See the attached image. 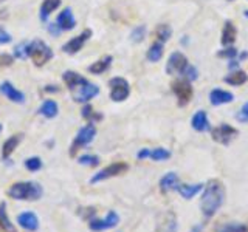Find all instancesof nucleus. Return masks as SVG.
<instances>
[{"label":"nucleus","mask_w":248,"mask_h":232,"mask_svg":"<svg viewBox=\"0 0 248 232\" xmlns=\"http://www.w3.org/2000/svg\"><path fill=\"white\" fill-rule=\"evenodd\" d=\"M225 203V188L219 180L208 181L200 200V211L205 218H213Z\"/></svg>","instance_id":"f257e3e1"},{"label":"nucleus","mask_w":248,"mask_h":232,"mask_svg":"<svg viewBox=\"0 0 248 232\" xmlns=\"http://www.w3.org/2000/svg\"><path fill=\"white\" fill-rule=\"evenodd\" d=\"M8 195L20 201H36L42 197V188L34 181H20L11 186Z\"/></svg>","instance_id":"f03ea898"},{"label":"nucleus","mask_w":248,"mask_h":232,"mask_svg":"<svg viewBox=\"0 0 248 232\" xmlns=\"http://www.w3.org/2000/svg\"><path fill=\"white\" fill-rule=\"evenodd\" d=\"M28 58L34 62L36 67H42L50 59H53V50L44 41L36 39L28 44Z\"/></svg>","instance_id":"7ed1b4c3"},{"label":"nucleus","mask_w":248,"mask_h":232,"mask_svg":"<svg viewBox=\"0 0 248 232\" xmlns=\"http://www.w3.org/2000/svg\"><path fill=\"white\" fill-rule=\"evenodd\" d=\"M95 136H96V129H95V126H93V124H87L85 127H82L79 131H78V135H76L75 141L72 144V149H70V155H72V157H75L76 152L81 150L82 147L89 145L93 141V139H95Z\"/></svg>","instance_id":"20e7f679"},{"label":"nucleus","mask_w":248,"mask_h":232,"mask_svg":"<svg viewBox=\"0 0 248 232\" xmlns=\"http://www.w3.org/2000/svg\"><path fill=\"white\" fill-rule=\"evenodd\" d=\"M108 87H110V99L115 102H123L130 95V85L124 77H112L108 81Z\"/></svg>","instance_id":"39448f33"},{"label":"nucleus","mask_w":248,"mask_h":232,"mask_svg":"<svg viewBox=\"0 0 248 232\" xmlns=\"http://www.w3.org/2000/svg\"><path fill=\"white\" fill-rule=\"evenodd\" d=\"M172 91L178 99V105H182V107L188 105L189 101L192 99V95H194V90L191 87V81L185 79V77H182V79H178L172 84Z\"/></svg>","instance_id":"423d86ee"},{"label":"nucleus","mask_w":248,"mask_h":232,"mask_svg":"<svg viewBox=\"0 0 248 232\" xmlns=\"http://www.w3.org/2000/svg\"><path fill=\"white\" fill-rule=\"evenodd\" d=\"M129 169V166L126 162H113V164L104 167L103 170H99L98 174H95L92 176L90 183L95 184V183H99V181H104V180H108V178H113V176H118L121 174H124L126 170Z\"/></svg>","instance_id":"0eeeda50"},{"label":"nucleus","mask_w":248,"mask_h":232,"mask_svg":"<svg viewBox=\"0 0 248 232\" xmlns=\"http://www.w3.org/2000/svg\"><path fill=\"white\" fill-rule=\"evenodd\" d=\"M211 136L216 143H219L222 145H228L237 136V130L234 127H231L230 124H220L219 127L211 130Z\"/></svg>","instance_id":"6e6552de"},{"label":"nucleus","mask_w":248,"mask_h":232,"mask_svg":"<svg viewBox=\"0 0 248 232\" xmlns=\"http://www.w3.org/2000/svg\"><path fill=\"white\" fill-rule=\"evenodd\" d=\"M72 93H73V98L76 102H89L90 99L98 96L99 88H98V85L85 81L84 84L79 85V87H76Z\"/></svg>","instance_id":"1a4fd4ad"},{"label":"nucleus","mask_w":248,"mask_h":232,"mask_svg":"<svg viewBox=\"0 0 248 232\" xmlns=\"http://www.w3.org/2000/svg\"><path fill=\"white\" fill-rule=\"evenodd\" d=\"M189 65L188 59L183 53L180 51H175L170 54V58L168 59V64H166V73L168 74H183V72L186 70V67Z\"/></svg>","instance_id":"9d476101"},{"label":"nucleus","mask_w":248,"mask_h":232,"mask_svg":"<svg viewBox=\"0 0 248 232\" xmlns=\"http://www.w3.org/2000/svg\"><path fill=\"white\" fill-rule=\"evenodd\" d=\"M118 223H120V215L116 214L115 211H110V212H107L106 218H93V220H90L89 226H90L92 231L101 232V231H107V229L115 228Z\"/></svg>","instance_id":"9b49d317"},{"label":"nucleus","mask_w":248,"mask_h":232,"mask_svg":"<svg viewBox=\"0 0 248 232\" xmlns=\"http://www.w3.org/2000/svg\"><path fill=\"white\" fill-rule=\"evenodd\" d=\"M178 223L177 217L172 211H166L161 214L157 220V226H155V232H177Z\"/></svg>","instance_id":"f8f14e48"},{"label":"nucleus","mask_w":248,"mask_h":232,"mask_svg":"<svg viewBox=\"0 0 248 232\" xmlns=\"http://www.w3.org/2000/svg\"><path fill=\"white\" fill-rule=\"evenodd\" d=\"M90 37H92V29H84L79 36L70 39V41L64 46H62V50H64V53L75 54V53L82 50V46L85 45V42H87Z\"/></svg>","instance_id":"ddd939ff"},{"label":"nucleus","mask_w":248,"mask_h":232,"mask_svg":"<svg viewBox=\"0 0 248 232\" xmlns=\"http://www.w3.org/2000/svg\"><path fill=\"white\" fill-rule=\"evenodd\" d=\"M0 93H2L3 96H6L10 101H13V102H17V104L25 102V95H23L20 90H17L11 82H8V81L0 84Z\"/></svg>","instance_id":"4468645a"},{"label":"nucleus","mask_w":248,"mask_h":232,"mask_svg":"<svg viewBox=\"0 0 248 232\" xmlns=\"http://www.w3.org/2000/svg\"><path fill=\"white\" fill-rule=\"evenodd\" d=\"M232 101H234V95H232L231 91L222 90V88H214L211 93H209V102H211V105H214V107L230 104Z\"/></svg>","instance_id":"2eb2a0df"},{"label":"nucleus","mask_w":248,"mask_h":232,"mask_svg":"<svg viewBox=\"0 0 248 232\" xmlns=\"http://www.w3.org/2000/svg\"><path fill=\"white\" fill-rule=\"evenodd\" d=\"M56 25L61 28V31H70L76 27V19L72 13V8H65V10L58 15Z\"/></svg>","instance_id":"dca6fc26"},{"label":"nucleus","mask_w":248,"mask_h":232,"mask_svg":"<svg viewBox=\"0 0 248 232\" xmlns=\"http://www.w3.org/2000/svg\"><path fill=\"white\" fill-rule=\"evenodd\" d=\"M191 126L196 131H208L211 130V126H209V118L205 110H199L194 113V116L191 118Z\"/></svg>","instance_id":"f3484780"},{"label":"nucleus","mask_w":248,"mask_h":232,"mask_svg":"<svg viewBox=\"0 0 248 232\" xmlns=\"http://www.w3.org/2000/svg\"><path fill=\"white\" fill-rule=\"evenodd\" d=\"M17 223H19V226L23 228L25 231H30V232H33V231H37L39 228V220H37V217L34 212H23L17 217Z\"/></svg>","instance_id":"a211bd4d"},{"label":"nucleus","mask_w":248,"mask_h":232,"mask_svg":"<svg viewBox=\"0 0 248 232\" xmlns=\"http://www.w3.org/2000/svg\"><path fill=\"white\" fill-rule=\"evenodd\" d=\"M178 186H180V180H178V175L175 172H168L160 180V190L163 193L174 192L178 189Z\"/></svg>","instance_id":"6ab92c4d"},{"label":"nucleus","mask_w":248,"mask_h":232,"mask_svg":"<svg viewBox=\"0 0 248 232\" xmlns=\"http://www.w3.org/2000/svg\"><path fill=\"white\" fill-rule=\"evenodd\" d=\"M203 188H205V184H202V183H196V184H180V186H178L177 192L180 193L182 198H185V200H192L194 197L197 195V193H200L202 190H203Z\"/></svg>","instance_id":"aec40b11"},{"label":"nucleus","mask_w":248,"mask_h":232,"mask_svg":"<svg viewBox=\"0 0 248 232\" xmlns=\"http://www.w3.org/2000/svg\"><path fill=\"white\" fill-rule=\"evenodd\" d=\"M236 36H237L236 27L232 25V22L227 20L223 25V29H222V39H220L222 45L223 46H232V44H234V41H236Z\"/></svg>","instance_id":"412c9836"},{"label":"nucleus","mask_w":248,"mask_h":232,"mask_svg":"<svg viewBox=\"0 0 248 232\" xmlns=\"http://www.w3.org/2000/svg\"><path fill=\"white\" fill-rule=\"evenodd\" d=\"M62 79H64V82H65V85L68 87L70 91H73L76 87H79L81 84H84L85 81H87L79 73H75V72H65L64 76H62Z\"/></svg>","instance_id":"4be33fe9"},{"label":"nucleus","mask_w":248,"mask_h":232,"mask_svg":"<svg viewBox=\"0 0 248 232\" xmlns=\"http://www.w3.org/2000/svg\"><path fill=\"white\" fill-rule=\"evenodd\" d=\"M223 81L225 84L232 85V87H239V85H244L248 81V76L242 70H234V72H231L228 76H225Z\"/></svg>","instance_id":"5701e85b"},{"label":"nucleus","mask_w":248,"mask_h":232,"mask_svg":"<svg viewBox=\"0 0 248 232\" xmlns=\"http://www.w3.org/2000/svg\"><path fill=\"white\" fill-rule=\"evenodd\" d=\"M59 5H61V0H44L42 5H41V13H39L41 20L45 22L54 10H58Z\"/></svg>","instance_id":"b1692460"},{"label":"nucleus","mask_w":248,"mask_h":232,"mask_svg":"<svg viewBox=\"0 0 248 232\" xmlns=\"http://www.w3.org/2000/svg\"><path fill=\"white\" fill-rule=\"evenodd\" d=\"M59 112V107H58V102L56 101H53V99H48V101H45V102L42 104V107L39 108V113H41L42 116H45V118H54V116L58 115Z\"/></svg>","instance_id":"393cba45"},{"label":"nucleus","mask_w":248,"mask_h":232,"mask_svg":"<svg viewBox=\"0 0 248 232\" xmlns=\"http://www.w3.org/2000/svg\"><path fill=\"white\" fill-rule=\"evenodd\" d=\"M112 60H113L112 56H106V58H103V59H99V60L95 62V64H92V65L89 67V72L93 73V74H103L104 72H107L108 67H110Z\"/></svg>","instance_id":"a878e982"},{"label":"nucleus","mask_w":248,"mask_h":232,"mask_svg":"<svg viewBox=\"0 0 248 232\" xmlns=\"http://www.w3.org/2000/svg\"><path fill=\"white\" fill-rule=\"evenodd\" d=\"M163 53H165V46H163V42H154L151 45V48L147 50L146 58L149 62H158L163 58Z\"/></svg>","instance_id":"bb28decb"},{"label":"nucleus","mask_w":248,"mask_h":232,"mask_svg":"<svg viewBox=\"0 0 248 232\" xmlns=\"http://www.w3.org/2000/svg\"><path fill=\"white\" fill-rule=\"evenodd\" d=\"M0 226H2V229L5 232H17V229H16V226H14V223L10 220V217H8L5 203L0 204Z\"/></svg>","instance_id":"cd10ccee"},{"label":"nucleus","mask_w":248,"mask_h":232,"mask_svg":"<svg viewBox=\"0 0 248 232\" xmlns=\"http://www.w3.org/2000/svg\"><path fill=\"white\" fill-rule=\"evenodd\" d=\"M20 139H22V135H14L10 139H6L3 144V149H2V158H5V160L10 158V155L16 150V147L19 145Z\"/></svg>","instance_id":"c85d7f7f"},{"label":"nucleus","mask_w":248,"mask_h":232,"mask_svg":"<svg viewBox=\"0 0 248 232\" xmlns=\"http://www.w3.org/2000/svg\"><path fill=\"white\" fill-rule=\"evenodd\" d=\"M155 36H157V41L165 44L166 41H169L170 36H172V28H170L168 23H161V25L157 27L155 29Z\"/></svg>","instance_id":"c756f323"},{"label":"nucleus","mask_w":248,"mask_h":232,"mask_svg":"<svg viewBox=\"0 0 248 232\" xmlns=\"http://www.w3.org/2000/svg\"><path fill=\"white\" fill-rule=\"evenodd\" d=\"M149 158L152 161H166L170 158V152L165 147H157V149H151Z\"/></svg>","instance_id":"7c9ffc66"},{"label":"nucleus","mask_w":248,"mask_h":232,"mask_svg":"<svg viewBox=\"0 0 248 232\" xmlns=\"http://www.w3.org/2000/svg\"><path fill=\"white\" fill-rule=\"evenodd\" d=\"M82 116H84V118L87 119L90 124H93L95 121L103 119V115L95 113V110H93V107H92V105H85V107L82 108Z\"/></svg>","instance_id":"2f4dec72"},{"label":"nucleus","mask_w":248,"mask_h":232,"mask_svg":"<svg viewBox=\"0 0 248 232\" xmlns=\"http://www.w3.org/2000/svg\"><path fill=\"white\" fill-rule=\"evenodd\" d=\"M144 37H146V25H138L137 28L132 29V33H130L132 42L140 44L144 41Z\"/></svg>","instance_id":"473e14b6"},{"label":"nucleus","mask_w":248,"mask_h":232,"mask_svg":"<svg viewBox=\"0 0 248 232\" xmlns=\"http://www.w3.org/2000/svg\"><path fill=\"white\" fill-rule=\"evenodd\" d=\"M78 162L82 166H90V167H95L99 164V157L96 155H82V157L78 160Z\"/></svg>","instance_id":"72a5a7b5"},{"label":"nucleus","mask_w":248,"mask_h":232,"mask_svg":"<svg viewBox=\"0 0 248 232\" xmlns=\"http://www.w3.org/2000/svg\"><path fill=\"white\" fill-rule=\"evenodd\" d=\"M25 167L30 170V172H37V170L42 167V160H41V158H37V157L28 158V160L25 161Z\"/></svg>","instance_id":"f704fd0d"},{"label":"nucleus","mask_w":248,"mask_h":232,"mask_svg":"<svg viewBox=\"0 0 248 232\" xmlns=\"http://www.w3.org/2000/svg\"><path fill=\"white\" fill-rule=\"evenodd\" d=\"M182 77H185V79H188V81H196L197 77H199V72H197V68L194 67V65H188L186 67V70L183 72V74H182Z\"/></svg>","instance_id":"c9c22d12"},{"label":"nucleus","mask_w":248,"mask_h":232,"mask_svg":"<svg viewBox=\"0 0 248 232\" xmlns=\"http://www.w3.org/2000/svg\"><path fill=\"white\" fill-rule=\"evenodd\" d=\"M14 56L17 58V59H27L28 58V44L27 42H22L20 45L16 46Z\"/></svg>","instance_id":"e433bc0d"},{"label":"nucleus","mask_w":248,"mask_h":232,"mask_svg":"<svg viewBox=\"0 0 248 232\" xmlns=\"http://www.w3.org/2000/svg\"><path fill=\"white\" fill-rule=\"evenodd\" d=\"M237 50L234 48V46H227V48H225V50H222V51H219V53H217V56H219V58H223V59H234L236 56H237Z\"/></svg>","instance_id":"4c0bfd02"},{"label":"nucleus","mask_w":248,"mask_h":232,"mask_svg":"<svg viewBox=\"0 0 248 232\" xmlns=\"http://www.w3.org/2000/svg\"><path fill=\"white\" fill-rule=\"evenodd\" d=\"M222 232H248L245 224H239V223H231L228 226H225Z\"/></svg>","instance_id":"58836bf2"},{"label":"nucleus","mask_w":248,"mask_h":232,"mask_svg":"<svg viewBox=\"0 0 248 232\" xmlns=\"http://www.w3.org/2000/svg\"><path fill=\"white\" fill-rule=\"evenodd\" d=\"M236 118L240 122H248V102H245L242 107H240V110L237 112Z\"/></svg>","instance_id":"ea45409f"},{"label":"nucleus","mask_w":248,"mask_h":232,"mask_svg":"<svg viewBox=\"0 0 248 232\" xmlns=\"http://www.w3.org/2000/svg\"><path fill=\"white\" fill-rule=\"evenodd\" d=\"M13 64V56L10 54H0V67H10Z\"/></svg>","instance_id":"a19ab883"},{"label":"nucleus","mask_w":248,"mask_h":232,"mask_svg":"<svg viewBox=\"0 0 248 232\" xmlns=\"http://www.w3.org/2000/svg\"><path fill=\"white\" fill-rule=\"evenodd\" d=\"M11 34L10 33H6V31L3 28H0V45H3V44H10L11 42Z\"/></svg>","instance_id":"79ce46f5"},{"label":"nucleus","mask_w":248,"mask_h":232,"mask_svg":"<svg viewBox=\"0 0 248 232\" xmlns=\"http://www.w3.org/2000/svg\"><path fill=\"white\" fill-rule=\"evenodd\" d=\"M149 153H151V149H141L137 153V158L138 160H146V158H149Z\"/></svg>","instance_id":"37998d69"},{"label":"nucleus","mask_w":248,"mask_h":232,"mask_svg":"<svg viewBox=\"0 0 248 232\" xmlns=\"http://www.w3.org/2000/svg\"><path fill=\"white\" fill-rule=\"evenodd\" d=\"M237 67H239V62L236 59H231L230 64H228V68L231 70V72H234V70H237Z\"/></svg>","instance_id":"c03bdc74"},{"label":"nucleus","mask_w":248,"mask_h":232,"mask_svg":"<svg viewBox=\"0 0 248 232\" xmlns=\"http://www.w3.org/2000/svg\"><path fill=\"white\" fill-rule=\"evenodd\" d=\"M48 31H50L51 34L58 36V34H59V31H61V28H59L58 25H50V27H48Z\"/></svg>","instance_id":"a18cd8bd"},{"label":"nucleus","mask_w":248,"mask_h":232,"mask_svg":"<svg viewBox=\"0 0 248 232\" xmlns=\"http://www.w3.org/2000/svg\"><path fill=\"white\" fill-rule=\"evenodd\" d=\"M202 229H203V226H202V224H199V226L192 228V229H191V232H202Z\"/></svg>","instance_id":"49530a36"},{"label":"nucleus","mask_w":248,"mask_h":232,"mask_svg":"<svg viewBox=\"0 0 248 232\" xmlns=\"http://www.w3.org/2000/svg\"><path fill=\"white\" fill-rule=\"evenodd\" d=\"M2 130H3V126H2V124H0V133H2Z\"/></svg>","instance_id":"de8ad7c7"},{"label":"nucleus","mask_w":248,"mask_h":232,"mask_svg":"<svg viewBox=\"0 0 248 232\" xmlns=\"http://www.w3.org/2000/svg\"><path fill=\"white\" fill-rule=\"evenodd\" d=\"M244 14H245V17H247V19H248V10H247V11H245V13H244Z\"/></svg>","instance_id":"09e8293b"},{"label":"nucleus","mask_w":248,"mask_h":232,"mask_svg":"<svg viewBox=\"0 0 248 232\" xmlns=\"http://www.w3.org/2000/svg\"><path fill=\"white\" fill-rule=\"evenodd\" d=\"M228 2H231V0H228Z\"/></svg>","instance_id":"8fccbe9b"}]
</instances>
